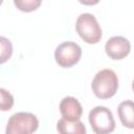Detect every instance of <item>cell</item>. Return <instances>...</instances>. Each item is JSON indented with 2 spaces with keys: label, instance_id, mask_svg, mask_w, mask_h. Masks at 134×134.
Here are the masks:
<instances>
[{
  "label": "cell",
  "instance_id": "6da1fadb",
  "mask_svg": "<svg viewBox=\"0 0 134 134\" xmlns=\"http://www.w3.org/2000/svg\"><path fill=\"white\" fill-rule=\"evenodd\" d=\"M94 95L100 99H108L114 96L118 89V79L112 69H103L98 71L91 84Z\"/></svg>",
  "mask_w": 134,
  "mask_h": 134
},
{
  "label": "cell",
  "instance_id": "7a4b0ae2",
  "mask_svg": "<svg viewBox=\"0 0 134 134\" xmlns=\"http://www.w3.org/2000/svg\"><path fill=\"white\" fill-rule=\"evenodd\" d=\"M75 29L81 39L87 44H96L100 41L103 31L96 18L89 13L81 14L75 22Z\"/></svg>",
  "mask_w": 134,
  "mask_h": 134
},
{
  "label": "cell",
  "instance_id": "3957f363",
  "mask_svg": "<svg viewBox=\"0 0 134 134\" xmlns=\"http://www.w3.org/2000/svg\"><path fill=\"white\" fill-rule=\"evenodd\" d=\"M39 120L37 116L29 112H17L13 114L6 126V134H30L37 131Z\"/></svg>",
  "mask_w": 134,
  "mask_h": 134
},
{
  "label": "cell",
  "instance_id": "277c9868",
  "mask_svg": "<svg viewBox=\"0 0 134 134\" xmlns=\"http://www.w3.org/2000/svg\"><path fill=\"white\" fill-rule=\"evenodd\" d=\"M89 124L96 134L112 133L115 129V120L112 112L104 106H96L89 112Z\"/></svg>",
  "mask_w": 134,
  "mask_h": 134
},
{
  "label": "cell",
  "instance_id": "5b68a950",
  "mask_svg": "<svg viewBox=\"0 0 134 134\" xmlns=\"http://www.w3.org/2000/svg\"><path fill=\"white\" fill-rule=\"evenodd\" d=\"M82 57V49L79 44L67 41L59 44L54 50V60L63 68H70L79 63Z\"/></svg>",
  "mask_w": 134,
  "mask_h": 134
},
{
  "label": "cell",
  "instance_id": "8992f818",
  "mask_svg": "<svg viewBox=\"0 0 134 134\" xmlns=\"http://www.w3.org/2000/svg\"><path fill=\"white\" fill-rule=\"evenodd\" d=\"M131 50V43L128 39L121 36H115L110 38L105 45V51L107 55L112 60L125 59Z\"/></svg>",
  "mask_w": 134,
  "mask_h": 134
},
{
  "label": "cell",
  "instance_id": "52a82bcc",
  "mask_svg": "<svg viewBox=\"0 0 134 134\" xmlns=\"http://www.w3.org/2000/svg\"><path fill=\"white\" fill-rule=\"evenodd\" d=\"M59 109L62 117L69 121L80 120L83 114V108L81 103L73 96L64 97L60 103Z\"/></svg>",
  "mask_w": 134,
  "mask_h": 134
},
{
  "label": "cell",
  "instance_id": "ba28073f",
  "mask_svg": "<svg viewBox=\"0 0 134 134\" xmlns=\"http://www.w3.org/2000/svg\"><path fill=\"white\" fill-rule=\"evenodd\" d=\"M117 114L121 125L128 129H134V102L127 99L117 107Z\"/></svg>",
  "mask_w": 134,
  "mask_h": 134
},
{
  "label": "cell",
  "instance_id": "9c48e42d",
  "mask_svg": "<svg viewBox=\"0 0 134 134\" xmlns=\"http://www.w3.org/2000/svg\"><path fill=\"white\" fill-rule=\"evenodd\" d=\"M57 130L61 134H85L86 128L81 120L69 121L65 118L59 119L57 124Z\"/></svg>",
  "mask_w": 134,
  "mask_h": 134
},
{
  "label": "cell",
  "instance_id": "30bf717a",
  "mask_svg": "<svg viewBox=\"0 0 134 134\" xmlns=\"http://www.w3.org/2000/svg\"><path fill=\"white\" fill-rule=\"evenodd\" d=\"M42 0H14L15 6L24 13H30L40 7Z\"/></svg>",
  "mask_w": 134,
  "mask_h": 134
},
{
  "label": "cell",
  "instance_id": "8fae6325",
  "mask_svg": "<svg viewBox=\"0 0 134 134\" xmlns=\"http://www.w3.org/2000/svg\"><path fill=\"white\" fill-rule=\"evenodd\" d=\"M0 45H1V64L5 63L7 60L10 59L13 53V45L10 41L4 37L0 38Z\"/></svg>",
  "mask_w": 134,
  "mask_h": 134
},
{
  "label": "cell",
  "instance_id": "7c38bea8",
  "mask_svg": "<svg viewBox=\"0 0 134 134\" xmlns=\"http://www.w3.org/2000/svg\"><path fill=\"white\" fill-rule=\"evenodd\" d=\"M0 95H1V102H0V109L2 111H8L12 109L14 105V97L13 95L6 91L4 88L0 89Z\"/></svg>",
  "mask_w": 134,
  "mask_h": 134
},
{
  "label": "cell",
  "instance_id": "4fadbf2b",
  "mask_svg": "<svg viewBox=\"0 0 134 134\" xmlns=\"http://www.w3.org/2000/svg\"><path fill=\"white\" fill-rule=\"evenodd\" d=\"M79 1L84 5H95L99 2V0H79Z\"/></svg>",
  "mask_w": 134,
  "mask_h": 134
},
{
  "label": "cell",
  "instance_id": "5bb4252c",
  "mask_svg": "<svg viewBox=\"0 0 134 134\" xmlns=\"http://www.w3.org/2000/svg\"><path fill=\"white\" fill-rule=\"evenodd\" d=\"M132 89H133V92H134V81H133V83H132Z\"/></svg>",
  "mask_w": 134,
  "mask_h": 134
}]
</instances>
